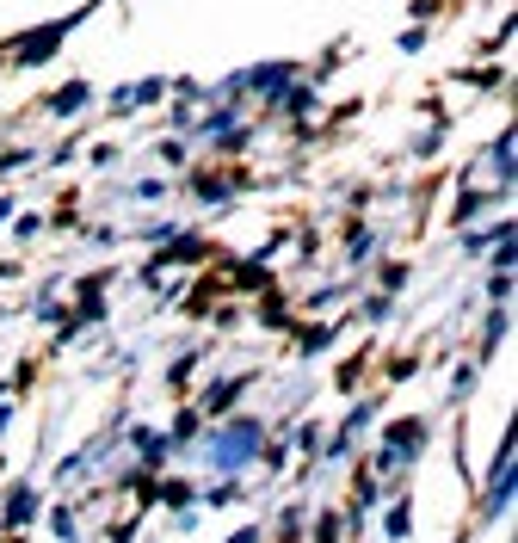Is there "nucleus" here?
<instances>
[{
    "mask_svg": "<svg viewBox=\"0 0 518 543\" xmlns=\"http://www.w3.org/2000/svg\"><path fill=\"white\" fill-rule=\"evenodd\" d=\"M259 445H266V426H259L253 414H235V420L222 414V426L204 439V463H210V469H222V476H235L241 463H253V457H259Z\"/></svg>",
    "mask_w": 518,
    "mask_h": 543,
    "instance_id": "obj_1",
    "label": "nucleus"
},
{
    "mask_svg": "<svg viewBox=\"0 0 518 543\" xmlns=\"http://www.w3.org/2000/svg\"><path fill=\"white\" fill-rule=\"evenodd\" d=\"M99 7V0H87V7H74V13H62V19H50V25H37V31H25V38H13V44H0V56H7L13 68H25V75H31V68H44L62 44H68V31L74 25H81L87 13Z\"/></svg>",
    "mask_w": 518,
    "mask_h": 543,
    "instance_id": "obj_2",
    "label": "nucleus"
},
{
    "mask_svg": "<svg viewBox=\"0 0 518 543\" xmlns=\"http://www.w3.org/2000/svg\"><path fill=\"white\" fill-rule=\"evenodd\" d=\"M512 426H500V445H494V463H488V488H481V525H500L512 513Z\"/></svg>",
    "mask_w": 518,
    "mask_h": 543,
    "instance_id": "obj_3",
    "label": "nucleus"
},
{
    "mask_svg": "<svg viewBox=\"0 0 518 543\" xmlns=\"http://www.w3.org/2000/svg\"><path fill=\"white\" fill-rule=\"evenodd\" d=\"M198 260H210V241H204V235H167V247H161V253H155V260H148L136 278L148 284V291H155L167 266H198Z\"/></svg>",
    "mask_w": 518,
    "mask_h": 543,
    "instance_id": "obj_4",
    "label": "nucleus"
},
{
    "mask_svg": "<svg viewBox=\"0 0 518 543\" xmlns=\"http://www.w3.org/2000/svg\"><path fill=\"white\" fill-rule=\"evenodd\" d=\"M37 513H44V494H37V482H13L7 494H0V531H25Z\"/></svg>",
    "mask_w": 518,
    "mask_h": 543,
    "instance_id": "obj_5",
    "label": "nucleus"
},
{
    "mask_svg": "<svg viewBox=\"0 0 518 543\" xmlns=\"http://www.w3.org/2000/svg\"><path fill=\"white\" fill-rule=\"evenodd\" d=\"M185 186H192V198L198 204H222V198H235V192H247V173H229V179H222V173H192V179H185Z\"/></svg>",
    "mask_w": 518,
    "mask_h": 543,
    "instance_id": "obj_6",
    "label": "nucleus"
},
{
    "mask_svg": "<svg viewBox=\"0 0 518 543\" xmlns=\"http://www.w3.org/2000/svg\"><path fill=\"white\" fill-rule=\"evenodd\" d=\"M253 389V371H241V377H229V383H216V389H204V420H222V414H229L235 402H241V395Z\"/></svg>",
    "mask_w": 518,
    "mask_h": 543,
    "instance_id": "obj_7",
    "label": "nucleus"
},
{
    "mask_svg": "<svg viewBox=\"0 0 518 543\" xmlns=\"http://www.w3.org/2000/svg\"><path fill=\"white\" fill-rule=\"evenodd\" d=\"M383 445H395L401 463H414V457L426 451V420H395V426L383 432Z\"/></svg>",
    "mask_w": 518,
    "mask_h": 543,
    "instance_id": "obj_8",
    "label": "nucleus"
},
{
    "mask_svg": "<svg viewBox=\"0 0 518 543\" xmlns=\"http://www.w3.org/2000/svg\"><path fill=\"white\" fill-rule=\"evenodd\" d=\"M161 99H167V81L148 75V81H136L124 93H111V112H136V105H161Z\"/></svg>",
    "mask_w": 518,
    "mask_h": 543,
    "instance_id": "obj_9",
    "label": "nucleus"
},
{
    "mask_svg": "<svg viewBox=\"0 0 518 543\" xmlns=\"http://www.w3.org/2000/svg\"><path fill=\"white\" fill-rule=\"evenodd\" d=\"M130 451H136L148 469H161L167 451H173V439H167V432H148V426H130Z\"/></svg>",
    "mask_w": 518,
    "mask_h": 543,
    "instance_id": "obj_10",
    "label": "nucleus"
},
{
    "mask_svg": "<svg viewBox=\"0 0 518 543\" xmlns=\"http://www.w3.org/2000/svg\"><path fill=\"white\" fill-rule=\"evenodd\" d=\"M346 321H352V315H340V321H315V328H303V334H296V352H303V358L327 352L333 340H340V334H346Z\"/></svg>",
    "mask_w": 518,
    "mask_h": 543,
    "instance_id": "obj_11",
    "label": "nucleus"
},
{
    "mask_svg": "<svg viewBox=\"0 0 518 543\" xmlns=\"http://www.w3.org/2000/svg\"><path fill=\"white\" fill-rule=\"evenodd\" d=\"M229 284H235V291H266V284H272L266 253H259V260H253V253H247V260H235V266H229Z\"/></svg>",
    "mask_w": 518,
    "mask_h": 543,
    "instance_id": "obj_12",
    "label": "nucleus"
},
{
    "mask_svg": "<svg viewBox=\"0 0 518 543\" xmlns=\"http://www.w3.org/2000/svg\"><path fill=\"white\" fill-rule=\"evenodd\" d=\"M506 334H512V309H506V303H494V309H488V328H481V358H475V365H488V358L500 352V340H506Z\"/></svg>",
    "mask_w": 518,
    "mask_h": 543,
    "instance_id": "obj_13",
    "label": "nucleus"
},
{
    "mask_svg": "<svg viewBox=\"0 0 518 543\" xmlns=\"http://www.w3.org/2000/svg\"><path fill=\"white\" fill-rule=\"evenodd\" d=\"M383 537H389V543H407V537H414V500H407V494H395V506L383 513Z\"/></svg>",
    "mask_w": 518,
    "mask_h": 543,
    "instance_id": "obj_14",
    "label": "nucleus"
},
{
    "mask_svg": "<svg viewBox=\"0 0 518 543\" xmlns=\"http://www.w3.org/2000/svg\"><path fill=\"white\" fill-rule=\"evenodd\" d=\"M488 167H494V179H500V192H512V124L494 136V149H488Z\"/></svg>",
    "mask_w": 518,
    "mask_h": 543,
    "instance_id": "obj_15",
    "label": "nucleus"
},
{
    "mask_svg": "<svg viewBox=\"0 0 518 543\" xmlns=\"http://www.w3.org/2000/svg\"><path fill=\"white\" fill-rule=\"evenodd\" d=\"M87 99H93V87H87V81H68L62 93H50V118H74Z\"/></svg>",
    "mask_w": 518,
    "mask_h": 543,
    "instance_id": "obj_16",
    "label": "nucleus"
},
{
    "mask_svg": "<svg viewBox=\"0 0 518 543\" xmlns=\"http://www.w3.org/2000/svg\"><path fill=\"white\" fill-rule=\"evenodd\" d=\"M37 315H44L50 321V328H56V340H74V334H81V321H74V303H37Z\"/></svg>",
    "mask_w": 518,
    "mask_h": 543,
    "instance_id": "obj_17",
    "label": "nucleus"
},
{
    "mask_svg": "<svg viewBox=\"0 0 518 543\" xmlns=\"http://www.w3.org/2000/svg\"><path fill=\"white\" fill-rule=\"evenodd\" d=\"M259 328H290V303H284V291H259Z\"/></svg>",
    "mask_w": 518,
    "mask_h": 543,
    "instance_id": "obj_18",
    "label": "nucleus"
},
{
    "mask_svg": "<svg viewBox=\"0 0 518 543\" xmlns=\"http://www.w3.org/2000/svg\"><path fill=\"white\" fill-rule=\"evenodd\" d=\"M500 198H506L500 186H494V192H463V198H457V210H451V223H469V216H481V210H494Z\"/></svg>",
    "mask_w": 518,
    "mask_h": 543,
    "instance_id": "obj_19",
    "label": "nucleus"
},
{
    "mask_svg": "<svg viewBox=\"0 0 518 543\" xmlns=\"http://www.w3.org/2000/svg\"><path fill=\"white\" fill-rule=\"evenodd\" d=\"M309 531H315V543H340L346 537V513H315Z\"/></svg>",
    "mask_w": 518,
    "mask_h": 543,
    "instance_id": "obj_20",
    "label": "nucleus"
},
{
    "mask_svg": "<svg viewBox=\"0 0 518 543\" xmlns=\"http://www.w3.org/2000/svg\"><path fill=\"white\" fill-rule=\"evenodd\" d=\"M358 377H364V352H352L346 365L333 371V389H340V395H352V389H358Z\"/></svg>",
    "mask_w": 518,
    "mask_h": 543,
    "instance_id": "obj_21",
    "label": "nucleus"
},
{
    "mask_svg": "<svg viewBox=\"0 0 518 543\" xmlns=\"http://www.w3.org/2000/svg\"><path fill=\"white\" fill-rule=\"evenodd\" d=\"M198 420H204L198 408H179V414H173V445H192V439H198Z\"/></svg>",
    "mask_w": 518,
    "mask_h": 543,
    "instance_id": "obj_22",
    "label": "nucleus"
},
{
    "mask_svg": "<svg viewBox=\"0 0 518 543\" xmlns=\"http://www.w3.org/2000/svg\"><path fill=\"white\" fill-rule=\"evenodd\" d=\"M155 500H167V506H192V482H155Z\"/></svg>",
    "mask_w": 518,
    "mask_h": 543,
    "instance_id": "obj_23",
    "label": "nucleus"
},
{
    "mask_svg": "<svg viewBox=\"0 0 518 543\" xmlns=\"http://www.w3.org/2000/svg\"><path fill=\"white\" fill-rule=\"evenodd\" d=\"M370 247H377V235H370L364 223H358V229H346V253H352V260H370Z\"/></svg>",
    "mask_w": 518,
    "mask_h": 543,
    "instance_id": "obj_24",
    "label": "nucleus"
},
{
    "mask_svg": "<svg viewBox=\"0 0 518 543\" xmlns=\"http://www.w3.org/2000/svg\"><path fill=\"white\" fill-rule=\"evenodd\" d=\"M50 519V531L62 537V543H74V537H81V531H74V506H56V513H44Z\"/></svg>",
    "mask_w": 518,
    "mask_h": 543,
    "instance_id": "obj_25",
    "label": "nucleus"
},
{
    "mask_svg": "<svg viewBox=\"0 0 518 543\" xmlns=\"http://www.w3.org/2000/svg\"><path fill=\"white\" fill-rule=\"evenodd\" d=\"M377 284H383L389 297H395V291H407V266H395V260H389V266H377Z\"/></svg>",
    "mask_w": 518,
    "mask_h": 543,
    "instance_id": "obj_26",
    "label": "nucleus"
},
{
    "mask_svg": "<svg viewBox=\"0 0 518 543\" xmlns=\"http://www.w3.org/2000/svg\"><path fill=\"white\" fill-rule=\"evenodd\" d=\"M192 371H198V352H185V358H173L167 383H173V389H185V383H192Z\"/></svg>",
    "mask_w": 518,
    "mask_h": 543,
    "instance_id": "obj_27",
    "label": "nucleus"
},
{
    "mask_svg": "<svg viewBox=\"0 0 518 543\" xmlns=\"http://www.w3.org/2000/svg\"><path fill=\"white\" fill-rule=\"evenodd\" d=\"M389 309H395V297H389V291H377V297H364V321H389Z\"/></svg>",
    "mask_w": 518,
    "mask_h": 543,
    "instance_id": "obj_28",
    "label": "nucleus"
},
{
    "mask_svg": "<svg viewBox=\"0 0 518 543\" xmlns=\"http://www.w3.org/2000/svg\"><path fill=\"white\" fill-rule=\"evenodd\" d=\"M420 371V358L414 352H401V358H389V383H407V377H414Z\"/></svg>",
    "mask_w": 518,
    "mask_h": 543,
    "instance_id": "obj_29",
    "label": "nucleus"
},
{
    "mask_svg": "<svg viewBox=\"0 0 518 543\" xmlns=\"http://www.w3.org/2000/svg\"><path fill=\"white\" fill-rule=\"evenodd\" d=\"M105 284H111V272H87L81 284H74V297H105Z\"/></svg>",
    "mask_w": 518,
    "mask_h": 543,
    "instance_id": "obj_30",
    "label": "nucleus"
},
{
    "mask_svg": "<svg viewBox=\"0 0 518 543\" xmlns=\"http://www.w3.org/2000/svg\"><path fill=\"white\" fill-rule=\"evenodd\" d=\"M278 531H284V537H296V531H309V513H303V506H284V519H278Z\"/></svg>",
    "mask_w": 518,
    "mask_h": 543,
    "instance_id": "obj_31",
    "label": "nucleus"
},
{
    "mask_svg": "<svg viewBox=\"0 0 518 543\" xmlns=\"http://www.w3.org/2000/svg\"><path fill=\"white\" fill-rule=\"evenodd\" d=\"M512 297V272H488V303H506Z\"/></svg>",
    "mask_w": 518,
    "mask_h": 543,
    "instance_id": "obj_32",
    "label": "nucleus"
},
{
    "mask_svg": "<svg viewBox=\"0 0 518 543\" xmlns=\"http://www.w3.org/2000/svg\"><path fill=\"white\" fill-rule=\"evenodd\" d=\"M44 223H50V216H13V235L31 241V235H44Z\"/></svg>",
    "mask_w": 518,
    "mask_h": 543,
    "instance_id": "obj_33",
    "label": "nucleus"
},
{
    "mask_svg": "<svg viewBox=\"0 0 518 543\" xmlns=\"http://www.w3.org/2000/svg\"><path fill=\"white\" fill-rule=\"evenodd\" d=\"M290 439H296V451H315V445H321V426H315V420H303V426L290 432Z\"/></svg>",
    "mask_w": 518,
    "mask_h": 543,
    "instance_id": "obj_34",
    "label": "nucleus"
},
{
    "mask_svg": "<svg viewBox=\"0 0 518 543\" xmlns=\"http://www.w3.org/2000/svg\"><path fill=\"white\" fill-rule=\"evenodd\" d=\"M222 543H266V531H259V525L247 519V525H235V531H229V537H222Z\"/></svg>",
    "mask_w": 518,
    "mask_h": 543,
    "instance_id": "obj_35",
    "label": "nucleus"
},
{
    "mask_svg": "<svg viewBox=\"0 0 518 543\" xmlns=\"http://www.w3.org/2000/svg\"><path fill=\"white\" fill-rule=\"evenodd\" d=\"M358 506H377V476H358Z\"/></svg>",
    "mask_w": 518,
    "mask_h": 543,
    "instance_id": "obj_36",
    "label": "nucleus"
},
{
    "mask_svg": "<svg viewBox=\"0 0 518 543\" xmlns=\"http://www.w3.org/2000/svg\"><path fill=\"white\" fill-rule=\"evenodd\" d=\"M31 161V149H7V155H0V173H13V167H25Z\"/></svg>",
    "mask_w": 518,
    "mask_h": 543,
    "instance_id": "obj_37",
    "label": "nucleus"
},
{
    "mask_svg": "<svg viewBox=\"0 0 518 543\" xmlns=\"http://www.w3.org/2000/svg\"><path fill=\"white\" fill-rule=\"evenodd\" d=\"M136 525H142V513H136V519H124L118 531H111V543H130V537H136Z\"/></svg>",
    "mask_w": 518,
    "mask_h": 543,
    "instance_id": "obj_38",
    "label": "nucleus"
},
{
    "mask_svg": "<svg viewBox=\"0 0 518 543\" xmlns=\"http://www.w3.org/2000/svg\"><path fill=\"white\" fill-rule=\"evenodd\" d=\"M7 426H13V402L0 395V439H7Z\"/></svg>",
    "mask_w": 518,
    "mask_h": 543,
    "instance_id": "obj_39",
    "label": "nucleus"
},
{
    "mask_svg": "<svg viewBox=\"0 0 518 543\" xmlns=\"http://www.w3.org/2000/svg\"><path fill=\"white\" fill-rule=\"evenodd\" d=\"M0 223H13V198H0Z\"/></svg>",
    "mask_w": 518,
    "mask_h": 543,
    "instance_id": "obj_40",
    "label": "nucleus"
},
{
    "mask_svg": "<svg viewBox=\"0 0 518 543\" xmlns=\"http://www.w3.org/2000/svg\"><path fill=\"white\" fill-rule=\"evenodd\" d=\"M457 543H463V537H457Z\"/></svg>",
    "mask_w": 518,
    "mask_h": 543,
    "instance_id": "obj_41",
    "label": "nucleus"
}]
</instances>
